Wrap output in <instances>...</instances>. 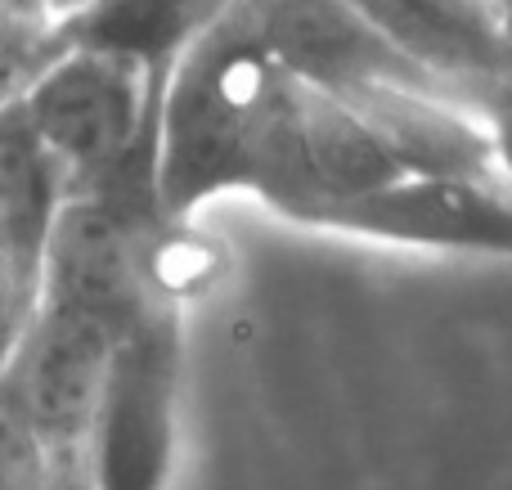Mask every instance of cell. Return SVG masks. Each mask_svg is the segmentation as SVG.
<instances>
[{
	"label": "cell",
	"instance_id": "obj_1",
	"mask_svg": "<svg viewBox=\"0 0 512 490\" xmlns=\"http://www.w3.org/2000/svg\"><path fill=\"white\" fill-rule=\"evenodd\" d=\"M301 81L274 63L243 5L167 68L153 126V203L189 221L225 194H256L301 221L306 167L297 131Z\"/></svg>",
	"mask_w": 512,
	"mask_h": 490
},
{
	"label": "cell",
	"instance_id": "obj_2",
	"mask_svg": "<svg viewBox=\"0 0 512 490\" xmlns=\"http://www.w3.org/2000/svg\"><path fill=\"white\" fill-rule=\"evenodd\" d=\"M167 72L95 45H45L18 104L77 189H153V126Z\"/></svg>",
	"mask_w": 512,
	"mask_h": 490
},
{
	"label": "cell",
	"instance_id": "obj_3",
	"mask_svg": "<svg viewBox=\"0 0 512 490\" xmlns=\"http://www.w3.org/2000/svg\"><path fill=\"white\" fill-rule=\"evenodd\" d=\"M95 490H167L180 446V338L167 306L122 324L95 405Z\"/></svg>",
	"mask_w": 512,
	"mask_h": 490
},
{
	"label": "cell",
	"instance_id": "obj_4",
	"mask_svg": "<svg viewBox=\"0 0 512 490\" xmlns=\"http://www.w3.org/2000/svg\"><path fill=\"white\" fill-rule=\"evenodd\" d=\"M315 225L409 248L512 257V189L499 180L400 176L373 194L319 212Z\"/></svg>",
	"mask_w": 512,
	"mask_h": 490
},
{
	"label": "cell",
	"instance_id": "obj_5",
	"mask_svg": "<svg viewBox=\"0 0 512 490\" xmlns=\"http://www.w3.org/2000/svg\"><path fill=\"white\" fill-rule=\"evenodd\" d=\"M252 32L283 72L324 90H351L364 81H423L450 86L418 68L355 0H243ZM454 90V86H450Z\"/></svg>",
	"mask_w": 512,
	"mask_h": 490
},
{
	"label": "cell",
	"instance_id": "obj_6",
	"mask_svg": "<svg viewBox=\"0 0 512 490\" xmlns=\"http://www.w3.org/2000/svg\"><path fill=\"white\" fill-rule=\"evenodd\" d=\"M369 131L387 144L405 176H450V180H499L490 113L472 108L459 90L423 86V81H364L337 90Z\"/></svg>",
	"mask_w": 512,
	"mask_h": 490
},
{
	"label": "cell",
	"instance_id": "obj_7",
	"mask_svg": "<svg viewBox=\"0 0 512 490\" xmlns=\"http://www.w3.org/2000/svg\"><path fill=\"white\" fill-rule=\"evenodd\" d=\"M131 315L86 297H45L32 351V410L45 437L68 441L95 419L117 338Z\"/></svg>",
	"mask_w": 512,
	"mask_h": 490
},
{
	"label": "cell",
	"instance_id": "obj_8",
	"mask_svg": "<svg viewBox=\"0 0 512 490\" xmlns=\"http://www.w3.org/2000/svg\"><path fill=\"white\" fill-rule=\"evenodd\" d=\"M239 5L243 0H90L50 36L68 45L113 50L167 72L198 36H207Z\"/></svg>",
	"mask_w": 512,
	"mask_h": 490
},
{
	"label": "cell",
	"instance_id": "obj_9",
	"mask_svg": "<svg viewBox=\"0 0 512 490\" xmlns=\"http://www.w3.org/2000/svg\"><path fill=\"white\" fill-rule=\"evenodd\" d=\"M9 5H14L18 14H27L32 23H41V32H54V27H63L72 14H81L90 0H9Z\"/></svg>",
	"mask_w": 512,
	"mask_h": 490
},
{
	"label": "cell",
	"instance_id": "obj_10",
	"mask_svg": "<svg viewBox=\"0 0 512 490\" xmlns=\"http://www.w3.org/2000/svg\"><path fill=\"white\" fill-rule=\"evenodd\" d=\"M490 113V131H495V158H499V176L512 189V99L499 108H486Z\"/></svg>",
	"mask_w": 512,
	"mask_h": 490
},
{
	"label": "cell",
	"instance_id": "obj_11",
	"mask_svg": "<svg viewBox=\"0 0 512 490\" xmlns=\"http://www.w3.org/2000/svg\"><path fill=\"white\" fill-rule=\"evenodd\" d=\"M9 14H18V9L9 5V0H0V63H9V59H32V54H41L50 36H36V41H18V32H9Z\"/></svg>",
	"mask_w": 512,
	"mask_h": 490
},
{
	"label": "cell",
	"instance_id": "obj_12",
	"mask_svg": "<svg viewBox=\"0 0 512 490\" xmlns=\"http://www.w3.org/2000/svg\"><path fill=\"white\" fill-rule=\"evenodd\" d=\"M27 302V293L18 288V279H14V270H9V261L0 257V347H5V338H9V324H14V315H18V306Z\"/></svg>",
	"mask_w": 512,
	"mask_h": 490
},
{
	"label": "cell",
	"instance_id": "obj_13",
	"mask_svg": "<svg viewBox=\"0 0 512 490\" xmlns=\"http://www.w3.org/2000/svg\"><path fill=\"white\" fill-rule=\"evenodd\" d=\"M418 5L445 9V14H459V18H499L495 0H418Z\"/></svg>",
	"mask_w": 512,
	"mask_h": 490
},
{
	"label": "cell",
	"instance_id": "obj_14",
	"mask_svg": "<svg viewBox=\"0 0 512 490\" xmlns=\"http://www.w3.org/2000/svg\"><path fill=\"white\" fill-rule=\"evenodd\" d=\"M499 18H504V32H508V41H512V0L499 5Z\"/></svg>",
	"mask_w": 512,
	"mask_h": 490
},
{
	"label": "cell",
	"instance_id": "obj_15",
	"mask_svg": "<svg viewBox=\"0 0 512 490\" xmlns=\"http://www.w3.org/2000/svg\"><path fill=\"white\" fill-rule=\"evenodd\" d=\"M495 5H504V0H495Z\"/></svg>",
	"mask_w": 512,
	"mask_h": 490
}]
</instances>
